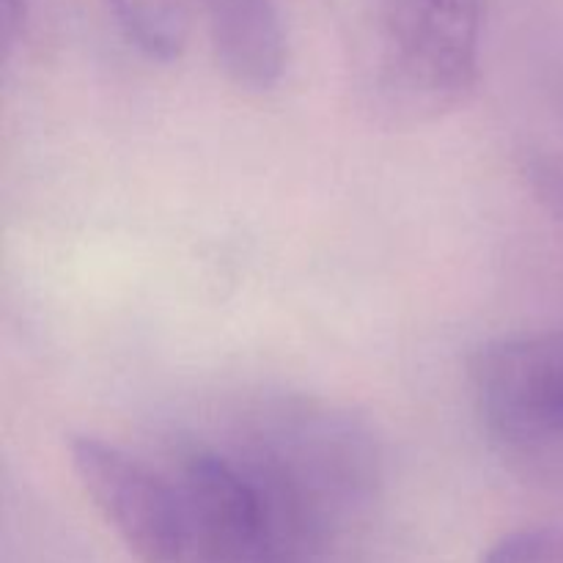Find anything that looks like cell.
I'll list each match as a JSON object with an SVG mask.
<instances>
[{"label":"cell","instance_id":"4","mask_svg":"<svg viewBox=\"0 0 563 563\" xmlns=\"http://www.w3.org/2000/svg\"><path fill=\"white\" fill-rule=\"evenodd\" d=\"M69 465L93 509L141 563H168L181 509L174 476L93 434L69 440Z\"/></svg>","mask_w":563,"mask_h":563},{"label":"cell","instance_id":"1","mask_svg":"<svg viewBox=\"0 0 563 563\" xmlns=\"http://www.w3.org/2000/svg\"><path fill=\"white\" fill-rule=\"evenodd\" d=\"M302 526L341 548L368 520L385 482L372 423L313 396H278L242 412L220 440Z\"/></svg>","mask_w":563,"mask_h":563},{"label":"cell","instance_id":"6","mask_svg":"<svg viewBox=\"0 0 563 563\" xmlns=\"http://www.w3.org/2000/svg\"><path fill=\"white\" fill-rule=\"evenodd\" d=\"M132 47L152 60H176L190 36L192 0H104Z\"/></svg>","mask_w":563,"mask_h":563},{"label":"cell","instance_id":"5","mask_svg":"<svg viewBox=\"0 0 563 563\" xmlns=\"http://www.w3.org/2000/svg\"><path fill=\"white\" fill-rule=\"evenodd\" d=\"M201 9L214 58L245 91H269L286 69V27L275 0H192Z\"/></svg>","mask_w":563,"mask_h":563},{"label":"cell","instance_id":"2","mask_svg":"<svg viewBox=\"0 0 563 563\" xmlns=\"http://www.w3.org/2000/svg\"><path fill=\"white\" fill-rule=\"evenodd\" d=\"M484 0H379V97L394 121H429L478 82Z\"/></svg>","mask_w":563,"mask_h":563},{"label":"cell","instance_id":"7","mask_svg":"<svg viewBox=\"0 0 563 563\" xmlns=\"http://www.w3.org/2000/svg\"><path fill=\"white\" fill-rule=\"evenodd\" d=\"M478 563H563V533L559 528L504 533L484 550Z\"/></svg>","mask_w":563,"mask_h":563},{"label":"cell","instance_id":"3","mask_svg":"<svg viewBox=\"0 0 563 563\" xmlns=\"http://www.w3.org/2000/svg\"><path fill=\"white\" fill-rule=\"evenodd\" d=\"M467 379L500 454L515 462L563 454V328L487 341L471 355Z\"/></svg>","mask_w":563,"mask_h":563},{"label":"cell","instance_id":"8","mask_svg":"<svg viewBox=\"0 0 563 563\" xmlns=\"http://www.w3.org/2000/svg\"><path fill=\"white\" fill-rule=\"evenodd\" d=\"M44 3L47 0H3L5 55H11L16 47H22L31 38Z\"/></svg>","mask_w":563,"mask_h":563}]
</instances>
